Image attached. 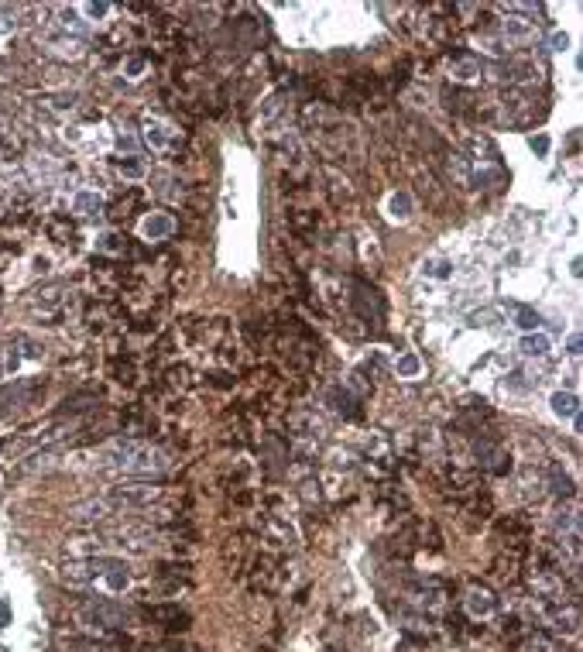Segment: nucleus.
<instances>
[{
  "instance_id": "6ab92c4d",
  "label": "nucleus",
  "mask_w": 583,
  "mask_h": 652,
  "mask_svg": "<svg viewBox=\"0 0 583 652\" xmlns=\"http://www.w3.org/2000/svg\"><path fill=\"white\" fill-rule=\"evenodd\" d=\"M528 148H532L535 155H545V151H549V138H545V134H539V138H528Z\"/></svg>"
},
{
  "instance_id": "f03ea898",
  "label": "nucleus",
  "mask_w": 583,
  "mask_h": 652,
  "mask_svg": "<svg viewBox=\"0 0 583 652\" xmlns=\"http://www.w3.org/2000/svg\"><path fill=\"white\" fill-rule=\"evenodd\" d=\"M110 515H117V505L103 494V498H86V501H79L69 508V518L76 522V525H100V522H107Z\"/></svg>"
},
{
  "instance_id": "39448f33",
  "label": "nucleus",
  "mask_w": 583,
  "mask_h": 652,
  "mask_svg": "<svg viewBox=\"0 0 583 652\" xmlns=\"http://www.w3.org/2000/svg\"><path fill=\"white\" fill-rule=\"evenodd\" d=\"M100 577L110 584V591H124L127 580H131L127 563H124V560H114V556H103V573H100Z\"/></svg>"
},
{
  "instance_id": "412c9836",
  "label": "nucleus",
  "mask_w": 583,
  "mask_h": 652,
  "mask_svg": "<svg viewBox=\"0 0 583 652\" xmlns=\"http://www.w3.org/2000/svg\"><path fill=\"white\" fill-rule=\"evenodd\" d=\"M4 625H11V608H7V601H0V629Z\"/></svg>"
},
{
  "instance_id": "aec40b11",
  "label": "nucleus",
  "mask_w": 583,
  "mask_h": 652,
  "mask_svg": "<svg viewBox=\"0 0 583 652\" xmlns=\"http://www.w3.org/2000/svg\"><path fill=\"white\" fill-rule=\"evenodd\" d=\"M82 11H86L90 18H103V14H107L110 7H107V4H82Z\"/></svg>"
},
{
  "instance_id": "2eb2a0df",
  "label": "nucleus",
  "mask_w": 583,
  "mask_h": 652,
  "mask_svg": "<svg viewBox=\"0 0 583 652\" xmlns=\"http://www.w3.org/2000/svg\"><path fill=\"white\" fill-rule=\"evenodd\" d=\"M388 210H391V217L405 220L408 213H412V196H408V193H395V196L388 199Z\"/></svg>"
},
{
  "instance_id": "9d476101",
  "label": "nucleus",
  "mask_w": 583,
  "mask_h": 652,
  "mask_svg": "<svg viewBox=\"0 0 583 652\" xmlns=\"http://www.w3.org/2000/svg\"><path fill=\"white\" fill-rule=\"evenodd\" d=\"M100 210H103V196L100 193H79L76 203H73V213H79V217H93Z\"/></svg>"
},
{
  "instance_id": "1a4fd4ad",
  "label": "nucleus",
  "mask_w": 583,
  "mask_h": 652,
  "mask_svg": "<svg viewBox=\"0 0 583 652\" xmlns=\"http://www.w3.org/2000/svg\"><path fill=\"white\" fill-rule=\"evenodd\" d=\"M518 351L525 357H545L549 354V336L545 333H525L522 343H518Z\"/></svg>"
},
{
  "instance_id": "5701e85b",
  "label": "nucleus",
  "mask_w": 583,
  "mask_h": 652,
  "mask_svg": "<svg viewBox=\"0 0 583 652\" xmlns=\"http://www.w3.org/2000/svg\"><path fill=\"white\" fill-rule=\"evenodd\" d=\"M566 45H569V38H566V35H552V48H560V52H563Z\"/></svg>"
},
{
  "instance_id": "4468645a",
  "label": "nucleus",
  "mask_w": 583,
  "mask_h": 652,
  "mask_svg": "<svg viewBox=\"0 0 583 652\" xmlns=\"http://www.w3.org/2000/svg\"><path fill=\"white\" fill-rule=\"evenodd\" d=\"M539 323H542V319H539L535 309H525V306L515 309V326H522L525 333H535V330H539Z\"/></svg>"
},
{
  "instance_id": "4be33fe9",
  "label": "nucleus",
  "mask_w": 583,
  "mask_h": 652,
  "mask_svg": "<svg viewBox=\"0 0 583 652\" xmlns=\"http://www.w3.org/2000/svg\"><path fill=\"white\" fill-rule=\"evenodd\" d=\"M141 69H144V59H131V62H127V76H137Z\"/></svg>"
},
{
  "instance_id": "9b49d317",
  "label": "nucleus",
  "mask_w": 583,
  "mask_h": 652,
  "mask_svg": "<svg viewBox=\"0 0 583 652\" xmlns=\"http://www.w3.org/2000/svg\"><path fill=\"white\" fill-rule=\"evenodd\" d=\"M525 652H563V646H560V638H556V635L535 632L532 638H528V646H525Z\"/></svg>"
},
{
  "instance_id": "6e6552de",
  "label": "nucleus",
  "mask_w": 583,
  "mask_h": 652,
  "mask_svg": "<svg viewBox=\"0 0 583 652\" xmlns=\"http://www.w3.org/2000/svg\"><path fill=\"white\" fill-rule=\"evenodd\" d=\"M141 234L148 240H161L172 234V217H165V213H155V217H148L141 223Z\"/></svg>"
},
{
  "instance_id": "423d86ee",
  "label": "nucleus",
  "mask_w": 583,
  "mask_h": 652,
  "mask_svg": "<svg viewBox=\"0 0 583 652\" xmlns=\"http://www.w3.org/2000/svg\"><path fill=\"white\" fill-rule=\"evenodd\" d=\"M466 611L474 614V618H487V614L494 611V594L487 591V587L466 591Z\"/></svg>"
},
{
  "instance_id": "ddd939ff",
  "label": "nucleus",
  "mask_w": 583,
  "mask_h": 652,
  "mask_svg": "<svg viewBox=\"0 0 583 652\" xmlns=\"http://www.w3.org/2000/svg\"><path fill=\"white\" fill-rule=\"evenodd\" d=\"M422 275H429V278H449V275H453V264H449V261H443V257H426V261H422Z\"/></svg>"
},
{
  "instance_id": "0eeeda50",
  "label": "nucleus",
  "mask_w": 583,
  "mask_h": 652,
  "mask_svg": "<svg viewBox=\"0 0 583 652\" xmlns=\"http://www.w3.org/2000/svg\"><path fill=\"white\" fill-rule=\"evenodd\" d=\"M549 405H552V412L563 415V419L580 415V398H577V392H556V395L549 398Z\"/></svg>"
},
{
  "instance_id": "f257e3e1",
  "label": "nucleus",
  "mask_w": 583,
  "mask_h": 652,
  "mask_svg": "<svg viewBox=\"0 0 583 652\" xmlns=\"http://www.w3.org/2000/svg\"><path fill=\"white\" fill-rule=\"evenodd\" d=\"M127 621L124 604H117L110 597H90L82 608H79V625L93 629V632H114Z\"/></svg>"
},
{
  "instance_id": "393cba45",
  "label": "nucleus",
  "mask_w": 583,
  "mask_h": 652,
  "mask_svg": "<svg viewBox=\"0 0 583 652\" xmlns=\"http://www.w3.org/2000/svg\"><path fill=\"white\" fill-rule=\"evenodd\" d=\"M569 354L573 357L580 354V336H569Z\"/></svg>"
},
{
  "instance_id": "f3484780",
  "label": "nucleus",
  "mask_w": 583,
  "mask_h": 652,
  "mask_svg": "<svg viewBox=\"0 0 583 652\" xmlns=\"http://www.w3.org/2000/svg\"><path fill=\"white\" fill-rule=\"evenodd\" d=\"M58 18H62V28H65V31L73 28V31H79V35H86V24L79 21L76 7H62V11H58Z\"/></svg>"
},
{
  "instance_id": "7ed1b4c3",
  "label": "nucleus",
  "mask_w": 583,
  "mask_h": 652,
  "mask_svg": "<svg viewBox=\"0 0 583 652\" xmlns=\"http://www.w3.org/2000/svg\"><path fill=\"white\" fill-rule=\"evenodd\" d=\"M100 550H103V535L86 533V535H76V539H69L62 553L69 556V560H93V556H100Z\"/></svg>"
},
{
  "instance_id": "f8f14e48",
  "label": "nucleus",
  "mask_w": 583,
  "mask_h": 652,
  "mask_svg": "<svg viewBox=\"0 0 583 652\" xmlns=\"http://www.w3.org/2000/svg\"><path fill=\"white\" fill-rule=\"evenodd\" d=\"M58 652H107L100 642H93V638H76V635H69L62 646H58Z\"/></svg>"
},
{
  "instance_id": "b1692460",
  "label": "nucleus",
  "mask_w": 583,
  "mask_h": 652,
  "mask_svg": "<svg viewBox=\"0 0 583 652\" xmlns=\"http://www.w3.org/2000/svg\"><path fill=\"white\" fill-rule=\"evenodd\" d=\"M120 169H124L127 176H141V165H137V161H127V165H120Z\"/></svg>"
},
{
  "instance_id": "20e7f679",
  "label": "nucleus",
  "mask_w": 583,
  "mask_h": 652,
  "mask_svg": "<svg viewBox=\"0 0 583 652\" xmlns=\"http://www.w3.org/2000/svg\"><path fill=\"white\" fill-rule=\"evenodd\" d=\"M144 141H148L155 151H161V148H169V144L175 141V134H172V127H169L165 120L148 117V120H144Z\"/></svg>"
},
{
  "instance_id": "dca6fc26",
  "label": "nucleus",
  "mask_w": 583,
  "mask_h": 652,
  "mask_svg": "<svg viewBox=\"0 0 583 652\" xmlns=\"http://www.w3.org/2000/svg\"><path fill=\"white\" fill-rule=\"evenodd\" d=\"M395 368H398V375H402V378H415L419 371H422V360H419L415 354H402Z\"/></svg>"
},
{
  "instance_id": "a211bd4d",
  "label": "nucleus",
  "mask_w": 583,
  "mask_h": 652,
  "mask_svg": "<svg viewBox=\"0 0 583 652\" xmlns=\"http://www.w3.org/2000/svg\"><path fill=\"white\" fill-rule=\"evenodd\" d=\"M449 172H456V178H460L464 186H470V169H466L464 155H453V159H449Z\"/></svg>"
}]
</instances>
